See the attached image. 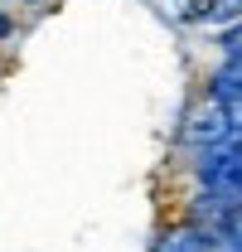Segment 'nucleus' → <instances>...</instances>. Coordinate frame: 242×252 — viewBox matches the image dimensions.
<instances>
[{"label": "nucleus", "mask_w": 242, "mask_h": 252, "mask_svg": "<svg viewBox=\"0 0 242 252\" xmlns=\"http://www.w3.org/2000/svg\"><path fill=\"white\" fill-rule=\"evenodd\" d=\"M199 180H204V189H209L213 199H223V204H242V136H233L228 146H218V151L204 156Z\"/></svg>", "instance_id": "1"}, {"label": "nucleus", "mask_w": 242, "mask_h": 252, "mask_svg": "<svg viewBox=\"0 0 242 252\" xmlns=\"http://www.w3.org/2000/svg\"><path fill=\"white\" fill-rule=\"evenodd\" d=\"M160 252H238V248L223 243V233H213L209 223H184L175 233H165Z\"/></svg>", "instance_id": "2"}, {"label": "nucleus", "mask_w": 242, "mask_h": 252, "mask_svg": "<svg viewBox=\"0 0 242 252\" xmlns=\"http://www.w3.org/2000/svg\"><path fill=\"white\" fill-rule=\"evenodd\" d=\"M209 93H213V97H228V93H242V54H233V59H228V63H223V68H218V73H213Z\"/></svg>", "instance_id": "3"}, {"label": "nucleus", "mask_w": 242, "mask_h": 252, "mask_svg": "<svg viewBox=\"0 0 242 252\" xmlns=\"http://www.w3.org/2000/svg\"><path fill=\"white\" fill-rule=\"evenodd\" d=\"M204 5H209V20H223V25L242 20V0H204Z\"/></svg>", "instance_id": "4"}, {"label": "nucleus", "mask_w": 242, "mask_h": 252, "mask_svg": "<svg viewBox=\"0 0 242 252\" xmlns=\"http://www.w3.org/2000/svg\"><path fill=\"white\" fill-rule=\"evenodd\" d=\"M223 49H228V59H233V54H242V20H238L228 34H223Z\"/></svg>", "instance_id": "5"}, {"label": "nucleus", "mask_w": 242, "mask_h": 252, "mask_svg": "<svg viewBox=\"0 0 242 252\" xmlns=\"http://www.w3.org/2000/svg\"><path fill=\"white\" fill-rule=\"evenodd\" d=\"M5 30H10V20H5V15H0V34H5Z\"/></svg>", "instance_id": "6"}]
</instances>
